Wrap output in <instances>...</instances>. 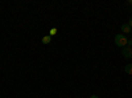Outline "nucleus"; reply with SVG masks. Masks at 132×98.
I'll list each match as a JSON object with an SVG mask.
<instances>
[{
  "mask_svg": "<svg viewBox=\"0 0 132 98\" xmlns=\"http://www.w3.org/2000/svg\"><path fill=\"white\" fill-rule=\"evenodd\" d=\"M127 24H128V25H129V27L132 28V19H129V21H128V23H127Z\"/></svg>",
  "mask_w": 132,
  "mask_h": 98,
  "instance_id": "8",
  "label": "nucleus"
},
{
  "mask_svg": "<svg viewBox=\"0 0 132 98\" xmlns=\"http://www.w3.org/2000/svg\"><path fill=\"white\" fill-rule=\"evenodd\" d=\"M127 42H128V39L126 37V35L120 33V35H116L115 36V45L116 47L124 48V47H127Z\"/></svg>",
  "mask_w": 132,
  "mask_h": 98,
  "instance_id": "1",
  "label": "nucleus"
},
{
  "mask_svg": "<svg viewBox=\"0 0 132 98\" xmlns=\"http://www.w3.org/2000/svg\"><path fill=\"white\" fill-rule=\"evenodd\" d=\"M90 98H99V97H98V95H95V94H94V95H91V97H90Z\"/></svg>",
  "mask_w": 132,
  "mask_h": 98,
  "instance_id": "9",
  "label": "nucleus"
},
{
  "mask_svg": "<svg viewBox=\"0 0 132 98\" xmlns=\"http://www.w3.org/2000/svg\"><path fill=\"white\" fill-rule=\"evenodd\" d=\"M50 41H52V37L49 36V35H46V36H44L42 37V42H44V44H50Z\"/></svg>",
  "mask_w": 132,
  "mask_h": 98,
  "instance_id": "4",
  "label": "nucleus"
},
{
  "mask_svg": "<svg viewBox=\"0 0 132 98\" xmlns=\"http://www.w3.org/2000/svg\"><path fill=\"white\" fill-rule=\"evenodd\" d=\"M120 29H122V32H123V35H128L129 32H132V28L126 23V24H122V27H120Z\"/></svg>",
  "mask_w": 132,
  "mask_h": 98,
  "instance_id": "3",
  "label": "nucleus"
},
{
  "mask_svg": "<svg viewBox=\"0 0 132 98\" xmlns=\"http://www.w3.org/2000/svg\"><path fill=\"white\" fill-rule=\"evenodd\" d=\"M127 47H132V40H128V42H127Z\"/></svg>",
  "mask_w": 132,
  "mask_h": 98,
  "instance_id": "7",
  "label": "nucleus"
},
{
  "mask_svg": "<svg viewBox=\"0 0 132 98\" xmlns=\"http://www.w3.org/2000/svg\"><path fill=\"white\" fill-rule=\"evenodd\" d=\"M124 72H126L127 74H132V64H128V65H126Z\"/></svg>",
  "mask_w": 132,
  "mask_h": 98,
  "instance_id": "5",
  "label": "nucleus"
},
{
  "mask_svg": "<svg viewBox=\"0 0 132 98\" xmlns=\"http://www.w3.org/2000/svg\"><path fill=\"white\" fill-rule=\"evenodd\" d=\"M122 54L124 58H131L132 57V48L131 47H124L122 48Z\"/></svg>",
  "mask_w": 132,
  "mask_h": 98,
  "instance_id": "2",
  "label": "nucleus"
},
{
  "mask_svg": "<svg viewBox=\"0 0 132 98\" xmlns=\"http://www.w3.org/2000/svg\"><path fill=\"white\" fill-rule=\"evenodd\" d=\"M128 4H129V5H132V0H128Z\"/></svg>",
  "mask_w": 132,
  "mask_h": 98,
  "instance_id": "10",
  "label": "nucleus"
},
{
  "mask_svg": "<svg viewBox=\"0 0 132 98\" xmlns=\"http://www.w3.org/2000/svg\"><path fill=\"white\" fill-rule=\"evenodd\" d=\"M56 33H57V28H52V29L49 31V36H50V37H52V36H54Z\"/></svg>",
  "mask_w": 132,
  "mask_h": 98,
  "instance_id": "6",
  "label": "nucleus"
}]
</instances>
